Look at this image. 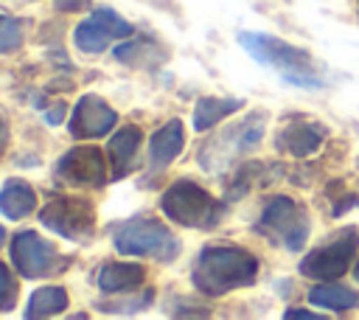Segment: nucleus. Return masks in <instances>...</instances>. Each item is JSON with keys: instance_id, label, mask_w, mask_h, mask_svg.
Instances as JSON below:
<instances>
[{"instance_id": "nucleus-1", "label": "nucleus", "mask_w": 359, "mask_h": 320, "mask_svg": "<svg viewBox=\"0 0 359 320\" xmlns=\"http://www.w3.org/2000/svg\"><path fill=\"white\" fill-rule=\"evenodd\" d=\"M258 275V258L241 247H205L191 269V281L202 295L219 298L238 286H250Z\"/></svg>"}, {"instance_id": "nucleus-2", "label": "nucleus", "mask_w": 359, "mask_h": 320, "mask_svg": "<svg viewBox=\"0 0 359 320\" xmlns=\"http://www.w3.org/2000/svg\"><path fill=\"white\" fill-rule=\"evenodd\" d=\"M238 42L255 62L278 70L289 84L309 87V90L323 87V79H320L311 56L303 48H294L283 39H275V36H266V34H252V31H241Z\"/></svg>"}, {"instance_id": "nucleus-3", "label": "nucleus", "mask_w": 359, "mask_h": 320, "mask_svg": "<svg viewBox=\"0 0 359 320\" xmlns=\"http://www.w3.org/2000/svg\"><path fill=\"white\" fill-rule=\"evenodd\" d=\"M112 244L121 255L132 258H154V261H174L180 255L177 236L157 219L149 216H132L126 222H118L112 227Z\"/></svg>"}, {"instance_id": "nucleus-4", "label": "nucleus", "mask_w": 359, "mask_h": 320, "mask_svg": "<svg viewBox=\"0 0 359 320\" xmlns=\"http://www.w3.org/2000/svg\"><path fill=\"white\" fill-rule=\"evenodd\" d=\"M160 208L168 219L196 230H208L219 225V219L224 216V202L213 199L205 188H199L191 180H180L168 185L165 194L160 196Z\"/></svg>"}, {"instance_id": "nucleus-5", "label": "nucleus", "mask_w": 359, "mask_h": 320, "mask_svg": "<svg viewBox=\"0 0 359 320\" xmlns=\"http://www.w3.org/2000/svg\"><path fill=\"white\" fill-rule=\"evenodd\" d=\"M261 138H264V115H250L247 121L233 124L222 135L210 138L199 149V166L205 171H222L236 157H241L244 152H250Z\"/></svg>"}, {"instance_id": "nucleus-6", "label": "nucleus", "mask_w": 359, "mask_h": 320, "mask_svg": "<svg viewBox=\"0 0 359 320\" xmlns=\"http://www.w3.org/2000/svg\"><path fill=\"white\" fill-rule=\"evenodd\" d=\"M255 230L261 236H266L269 241L283 244L286 250H300L309 236V216L294 199L275 196L264 205V213H261Z\"/></svg>"}, {"instance_id": "nucleus-7", "label": "nucleus", "mask_w": 359, "mask_h": 320, "mask_svg": "<svg viewBox=\"0 0 359 320\" xmlns=\"http://www.w3.org/2000/svg\"><path fill=\"white\" fill-rule=\"evenodd\" d=\"M39 222L70 241H87L95 230V208L79 196H53L42 211Z\"/></svg>"}, {"instance_id": "nucleus-8", "label": "nucleus", "mask_w": 359, "mask_h": 320, "mask_svg": "<svg viewBox=\"0 0 359 320\" xmlns=\"http://www.w3.org/2000/svg\"><path fill=\"white\" fill-rule=\"evenodd\" d=\"M11 261L22 278H45V275L62 272L67 264L59 255V250L50 241L39 239L34 230H20L11 239Z\"/></svg>"}, {"instance_id": "nucleus-9", "label": "nucleus", "mask_w": 359, "mask_h": 320, "mask_svg": "<svg viewBox=\"0 0 359 320\" xmlns=\"http://www.w3.org/2000/svg\"><path fill=\"white\" fill-rule=\"evenodd\" d=\"M356 247H359V233H356L353 227H348V230L337 233L328 244H323V247H317L314 253H309V255L300 261V272H303L306 278H317V281L339 278V275L348 269V264H351Z\"/></svg>"}, {"instance_id": "nucleus-10", "label": "nucleus", "mask_w": 359, "mask_h": 320, "mask_svg": "<svg viewBox=\"0 0 359 320\" xmlns=\"http://www.w3.org/2000/svg\"><path fill=\"white\" fill-rule=\"evenodd\" d=\"M135 34V25L126 22L118 11L112 8H93L87 20H81L73 31V42L81 53H101L109 48L112 39H121V36H132Z\"/></svg>"}, {"instance_id": "nucleus-11", "label": "nucleus", "mask_w": 359, "mask_h": 320, "mask_svg": "<svg viewBox=\"0 0 359 320\" xmlns=\"http://www.w3.org/2000/svg\"><path fill=\"white\" fill-rule=\"evenodd\" d=\"M56 180L76 185V188H101L107 182V163L101 149L95 146H76L67 149L59 160H56Z\"/></svg>"}, {"instance_id": "nucleus-12", "label": "nucleus", "mask_w": 359, "mask_h": 320, "mask_svg": "<svg viewBox=\"0 0 359 320\" xmlns=\"http://www.w3.org/2000/svg\"><path fill=\"white\" fill-rule=\"evenodd\" d=\"M115 121H118L115 109H112L104 98H98V95L90 93V95H81V98L76 101L73 115H70V121H67V129H70V135L79 138V140H93V138L109 135L112 126H115Z\"/></svg>"}, {"instance_id": "nucleus-13", "label": "nucleus", "mask_w": 359, "mask_h": 320, "mask_svg": "<svg viewBox=\"0 0 359 320\" xmlns=\"http://www.w3.org/2000/svg\"><path fill=\"white\" fill-rule=\"evenodd\" d=\"M140 138H143V132H140V126H135V124L121 126V129L109 138L107 154H109V174H112V180H121V177H126V174L132 171V166H135V160H137Z\"/></svg>"}, {"instance_id": "nucleus-14", "label": "nucleus", "mask_w": 359, "mask_h": 320, "mask_svg": "<svg viewBox=\"0 0 359 320\" xmlns=\"http://www.w3.org/2000/svg\"><path fill=\"white\" fill-rule=\"evenodd\" d=\"M182 143H185L182 121L180 118H171L168 124H163L151 135V140H149V166H151V171H163L182 152Z\"/></svg>"}, {"instance_id": "nucleus-15", "label": "nucleus", "mask_w": 359, "mask_h": 320, "mask_svg": "<svg viewBox=\"0 0 359 320\" xmlns=\"http://www.w3.org/2000/svg\"><path fill=\"white\" fill-rule=\"evenodd\" d=\"M143 267L140 264H126V261H107L101 269H98V289L104 295H126V292H135L143 286Z\"/></svg>"}, {"instance_id": "nucleus-16", "label": "nucleus", "mask_w": 359, "mask_h": 320, "mask_svg": "<svg viewBox=\"0 0 359 320\" xmlns=\"http://www.w3.org/2000/svg\"><path fill=\"white\" fill-rule=\"evenodd\" d=\"M325 138V129L320 124H286L278 138H275V146L286 154H294V157H306L311 152L320 149Z\"/></svg>"}, {"instance_id": "nucleus-17", "label": "nucleus", "mask_w": 359, "mask_h": 320, "mask_svg": "<svg viewBox=\"0 0 359 320\" xmlns=\"http://www.w3.org/2000/svg\"><path fill=\"white\" fill-rule=\"evenodd\" d=\"M36 208V194L25 180H8L0 188V213L8 219H22L34 213Z\"/></svg>"}, {"instance_id": "nucleus-18", "label": "nucleus", "mask_w": 359, "mask_h": 320, "mask_svg": "<svg viewBox=\"0 0 359 320\" xmlns=\"http://www.w3.org/2000/svg\"><path fill=\"white\" fill-rule=\"evenodd\" d=\"M241 104L244 101H238V98H199L196 101V109H194V129L196 132H205V129L216 126L227 115L238 112Z\"/></svg>"}, {"instance_id": "nucleus-19", "label": "nucleus", "mask_w": 359, "mask_h": 320, "mask_svg": "<svg viewBox=\"0 0 359 320\" xmlns=\"http://www.w3.org/2000/svg\"><path fill=\"white\" fill-rule=\"evenodd\" d=\"M67 309V292L62 286H39L25 306V317L36 320V317H53L59 312Z\"/></svg>"}, {"instance_id": "nucleus-20", "label": "nucleus", "mask_w": 359, "mask_h": 320, "mask_svg": "<svg viewBox=\"0 0 359 320\" xmlns=\"http://www.w3.org/2000/svg\"><path fill=\"white\" fill-rule=\"evenodd\" d=\"M309 300L314 306H323V309H334V312H345V309H353L359 306V295L348 286H339V284H323V286H314L309 292Z\"/></svg>"}, {"instance_id": "nucleus-21", "label": "nucleus", "mask_w": 359, "mask_h": 320, "mask_svg": "<svg viewBox=\"0 0 359 320\" xmlns=\"http://www.w3.org/2000/svg\"><path fill=\"white\" fill-rule=\"evenodd\" d=\"M22 45V25L14 17L0 14V53H11Z\"/></svg>"}, {"instance_id": "nucleus-22", "label": "nucleus", "mask_w": 359, "mask_h": 320, "mask_svg": "<svg viewBox=\"0 0 359 320\" xmlns=\"http://www.w3.org/2000/svg\"><path fill=\"white\" fill-rule=\"evenodd\" d=\"M17 306V281L6 264H0V312H11Z\"/></svg>"}, {"instance_id": "nucleus-23", "label": "nucleus", "mask_w": 359, "mask_h": 320, "mask_svg": "<svg viewBox=\"0 0 359 320\" xmlns=\"http://www.w3.org/2000/svg\"><path fill=\"white\" fill-rule=\"evenodd\" d=\"M112 56H115L118 62H123V65H135V62H143V59H154L151 48H146V45H140V42L118 45V48L112 51Z\"/></svg>"}, {"instance_id": "nucleus-24", "label": "nucleus", "mask_w": 359, "mask_h": 320, "mask_svg": "<svg viewBox=\"0 0 359 320\" xmlns=\"http://www.w3.org/2000/svg\"><path fill=\"white\" fill-rule=\"evenodd\" d=\"M151 303V292H143L140 298H135V300H123V303H109V306H101L104 312H140V309H146Z\"/></svg>"}, {"instance_id": "nucleus-25", "label": "nucleus", "mask_w": 359, "mask_h": 320, "mask_svg": "<svg viewBox=\"0 0 359 320\" xmlns=\"http://www.w3.org/2000/svg\"><path fill=\"white\" fill-rule=\"evenodd\" d=\"M53 6L59 11H87L90 8V0H53Z\"/></svg>"}, {"instance_id": "nucleus-26", "label": "nucleus", "mask_w": 359, "mask_h": 320, "mask_svg": "<svg viewBox=\"0 0 359 320\" xmlns=\"http://www.w3.org/2000/svg\"><path fill=\"white\" fill-rule=\"evenodd\" d=\"M65 109H67V104H53L48 112H45V121L50 124V126H56V124H62V115H65Z\"/></svg>"}, {"instance_id": "nucleus-27", "label": "nucleus", "mask_w": 359, "mask_h": 320, "mask_svg": "<svg viewBox=\"0 0 359 320\" xmlns=\"http://www.w3.org/2000/svg\"><path fill=\"white\" fill-rule=\"evenodd\" d=\"M286 317H303V320H311V317H317V314H311V312H300V309H289Z\"/></svg>"}, {"instance_id": "nucleus-28", "label": "nucleus", "mask_w": 359, "mask_h": 320, "mask_svg": "<svg viewBox=\"0 0 359 320\" xmlns=\"http://www.w3.org/2000/svg\"><path fill=\"white\" fill-rule=\"evenodd\" d=\"M3 146H6V124L0 118V154H3Z\"/></svg>"}, {"instance_id": "nucleus-29", "label": "nucleus", "mask_w": 359, "mask_h": 320, "mask_svg": "<svg viewBox=\"0 0 359 320\" xmlns=\"http://www.w3.org/2000/svg\"><path fill=\"white\" fill-rule=\"evenodd\" d=\"M3 241H6V230L0 227V247H3Z\"/></svg>"}, {"instance_id": "nucleus-30", "label": "nucleus", "mask_w": 359, "mask_h": 320, "mask_svg": "<svg viewBox=\"0 0 359 320\" xmlns=\"http://www.w3.org/2000/svg\"><path fill=\"white\" fill-rule=\"evenodd\" d=\"M353 275H356V281H359V261H356V269H353Z\"/></svg>"}]
</instances>
